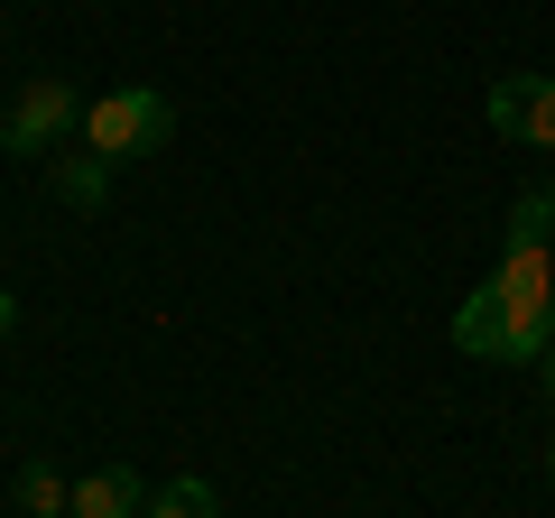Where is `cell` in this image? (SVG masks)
<instances>
[{
	"label": "cell",
	"instance_id": "8",
	"mask_svg": "<svg viewBox=\"0 0 555 518\" xmlns=\"http://www.w3.org/2000/svg\"><path fill=\"white\" fill-rule=\"evenodd\" d=\"M546 232H555V185H528V195L509 204V250H537Z\"/></svg>",
	"mask_w": 555,
	"mask_h": 518
},
{
	"label": "cell",
	"instance_id": "3",
	"mask_svg": "<svg viewBox=\"0 0 555 518\" xmlns=\"http://www.w3.org/2000/svg\"><path fill=\"white\" fill-rule=\"evenodd\" d=\"M65 130H83V93L65 75H28L20 102L0 112V148H10V158H47Z\"/></svg>",
	"mask_w": 555,
	"mask_h": 518
},
{
	"label": "cell",
	"instance_id": "2",
	"mask_svg": "<svg viewBox=\"0 0 555 518\" xmlns=\"http://www.w3.org/2000/svg\"><path fill=\"white\" fill-rule=\"evenodd\" d=\"M167 130H177V102L158 83H112V93L83 102V148L102 167H130V158H158Z\"/></svg>",
	"mask_w": 555,
	"mask_h": 518
},
{
	"label": "cell",
	"instance_id": "10",
	"mask_svg": "<svg viewBox=\"0 0 555 518\" xmlns=\"http://www.w3.org/2000/svg\"><path fill=\"white\" fill-rule=\"evenodd\" d=\"M10 324H20V297H10V287H0V334H10Z\"/></svg>",
	"mask_w": 555,
	"mask_h": 518
},
{
	"label": "cell",
	"instance_id": "9",
	"mask_svg": "<svg viewBox=\"0 0 555 518\" xmlns=\"http://www.w3.org/2000/svg\"><path fill=\"white\" fill-rule=\"evenodd\" d=\"M139 518H214V491H204V481H167V491H149Z\"/></svg>",
	"mask_w": 555,
	"mask_h": 518
},
{
	"label": "cell",
	"instance_id": "4",
	"mask_svg": "<svg viewBox=\"0 0 555 518\" xmlns=\"http://www.w3.org/2000/svg\"><path fill=\"white\" fill-rule=\"evenodd\" d=\"M491 130L518 148H555V75H500L491 83Z\"/></svg>",
	"mask_w": 555,
	"mask_h": 518
},
{
	"label": "cell",
	"instance_id": "1",
	"mask_svg": "<svg viewBox=\"0 0 555 518\" xmlns=\"http://www.w3.org/2000/svg\"><path fill=\"white\" fill-rule=\"evenodd\" d=\"M454 342H463V352H481V361H546L555 306H528V297H509L500 279H481L473 297L454 306Z\"/></svg>",
	"mask_w": 555,
	"mask_h": 518
},
{
	"label": "cell",
	"instance_id": "5",
	"mask_svg": "<svg viewBox=\"0 0 555 518\" xmlns=\"http://www.w3.org/2000/svg\"><path fill=\"white\" fill-rule=\"evenodd\" d=\"M139 509H149V481L120 472V463H102V472L75 481V509H65V518H139Z\"/></svg>",
	"mask_w": 555,
	"mask_h": 518
},
{
	"label": "cell",
	"instance_id": "7",
	"mask_svg": "<svg viewBox=\"0 0 555 518\" xmlns=\"http://www.w3.org/2000/svg\"><path fill=\"white\" fill-rule=\"evenodd\" d=\"M56 195L65 204H102L112 195V167H102L93 148H75V158H56Z\"/></svg>",
	"mask_w": 555,
	"mask_h": 518
},
{
	"label": "cell",
	"instance_id": "6",
	"mask_svg": "<svg viewBox=\"0 0 555 518\" xmlns=\"http://www.w3.org/2000/svg\"><path fill=\"white\" fill-rule=\"evenodd\" d=\"M20 509L28 518H65V509H75V481H65L56 463H28V472H20Z\"/></svg>",
	"mask_w": 555,
	"mask_h": 518
},
{
	"label": "cell",
	"instance_id": "11",
	"mask_svg": "<svg viewBox=\"0 0 555 518\" xmlns=\"http://www.w3.org/2000/svg\"><path fill=\"white\" fill-rule=\"evenodd\" d=\"M537 371H546V399H555V342H546V361H537Z\"/></svg>",
	"mask_w": 555,
	"mask_h": 518
},
{
	"label": "cell",
	"instance_id": "12",
	"mask_svg": "<svg viewBox=\"0 0 555 518\" xmlns=\"http://www.w3.org/2000/svg\"><path fill=\"white\" fill-rule=\"evenodd\" d=\"M546 481H555V444H546Z\"/></svg>",
	"mask_w": 555,
	"mask_h": 518
}]
</instances>
